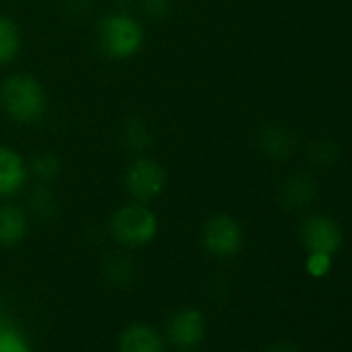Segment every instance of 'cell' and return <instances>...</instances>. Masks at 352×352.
Instances as JSON below:
<instances>
[{
	"label": "cell",
	"mask_w": 352,
	"mask_h": 352,
	"mask_svg": "<svg viewBox=\"0 0 352 352\" xmlns=\"http://www.w3.org/2000/svg\"><path fill=\"white\" fill-rule=\"evenodd\" d=\"M0 110L15 124H36L48 112V94L30 73H11L0 83Z\"/></svg>",
	"instance_id": "obj_1"
},
{
	"label": "cell",
	"mask_w": 352,
	"mask_h": 352,
	"mask_svg": "<svg viewBox=\"0 0 352 352\" xmlns=\"http://www.w3.org/2000/svg\"><path fill=\"white\" fill-rule=\"evenodd\" d=\"M96 48L102 56L122 63L137 56L145 44L143 23L129 11H110L96 23Z\"/></svg>",
	"instance_id": "obj_2"
},
{
	"label": "cell",
	"mask_w": 352,
	"mask_h": 352,
	"mask_svg": "<svg viewBox=\"0 0 352 352\" xmlns=\"http://www.w3.org/2000/svg\"><path fill=\"white\" fill-rule=\"evenodd\" d=\"M108 230L118 247L141 249L155 241L160 232V220L147 204L126 201L112 212Z\"/></svg>",
	"instance_id": "obj_3"
},
{
	"label": "cell",
	"mask_w": 352,
	"mask_h": 352,
	"mask_svg": "<svg viewBox=\"0 0 352 352\" xmlns=\"http://www.w3.org/2000/svg\"><path fill=\"white\" fill-rule=\"evenodd\" d=\"M166 185H168V170L153 155L147 153L135 155L124 168L122 187L131 201L151 206V201L162 197Z\"/></svg>",
	"instance_id": "obj_4"
},
{
	"label": "cell",
	"mask_w": 352,
	"mask_h": 352,
	"mask_svg": "<svg viewBox=\"0 0 352 352\" xmlns=\"http://www.w3.org/2000/svg\"><path fill=\"white\" fill-rule=\"evenodd\" d=\"M245 234L236 218L230 214H214L201 228V247L216 259L236 257L243 249Z\"/></svg>",
	"instance_id": "obj_5"
},
{
	"label": "cell",
	"mask_w": 352,
	"mask_h": 352,
	"mask_svg": "<svg viewBox=\"0 0 352 352\" xmlns=\"http://www.w3.org/2000/svg\"><path fill=\"white\" fill-rule=\"evenodd\" d=\"M32 172L23 153L7 143H0V201L19 197L30 185Z\"/></svg>",
	"instance_id": "obj_6"
},
{
	"label": "cell",
	"mask_w": 352,
	"mask_h": 352,
	"mask_svg": "<svg viewBox=\"0 0 352 352\" xmlns=\"http://www.w3.org/2000/svg\"><path fill=\"white\" fill-rule=\"evenodd\" d=\"M206 331H208L206 315L195 307L179 309L176 313H172L168 319V325H166L168 342L179 350L197 348L204 342Z\"/></svg>",
	"instance_id": "obj_7"
},
{
	"label": "cell",
	"mask_w": 352,
	"mask_h": 352,
	"mask_svg": "<svg viewBox=\"0 0 352 352\" xmlns=\"http://www.w3.org/2000/svg\"><path fill=\"white\" fill-rule=\"evenodd\" d=\"M300 243L307 249V253L333 255L342 247V228L329 216H307L300 224Z\"/></svg>",
	"instance_id": "obj_8"
},
{
	"label": "cell",
	"mask_w": 352,
	"mask_h": 352,
	"mask_svg": "<svg viewBox=\"0 0 352 352\" xmlns=\"http://www.w3.org/2000/svg\"><path fill=\"white\" fill-rule=\"evenodd\" d=\"M30 234V214L19 204L0 201V249H15Z\"/></svg>",
	"instance_id": "obj_9"
},
{
	"label": "cell",
	"mask_w": 352,
	"mask_h": 352,
	"mask_svg": "<svg viewBox=\"0 0 352 352\" xmlns=\"http://www.w3.org/2000/svg\"><path fill=\"white\" fill-rule=\"evenodd\" d=\"M118 352H166V338L149 323H131L118 336Z\"/></svg>",
	"instance_id": "obj_10"
},
{
	"label": "cell",
	"mask_w": 352,
	"mask_h": 352,
	"mask_svg": "<svg viewBox=\"0 0 352 352\" xmlns=\"http://www.w3.org/2000/svg\"><path fill=\"white\" fill-rule=\"evenodd\" d=\"M315 183L313 179H309L307 174H294L290 179H286L282 183V189H280V199H282V206L288 208V210H305L313 204L315 199Z\"/></svg>",
	"instance_id": "obj_11"
},
{
	"label": "cell",
	"mask_w": 352,
	"mask_h": 352,
	"mask_svg": "<svg viewBox=\"0 0 352 352\" xmlns=\"http://www.w3.org/2000/svg\"><path fill=\"white\" fill-rule=\"evenodd\" d=\"M259 149L272 160H284L296 149V135L280 124H270L259 133Z\"/></svg>",
	"instance_id": "obj_12"
},
{
	"label": "cell",
	"mask_w": 352,
	"mask_h": 352,
	"mask_svg": "<svg viewBox=\"0 0 352 352\" xmlns=\"http://www.w3.org/2000/svg\"><path fill=\"white\" fill-rule=\"evenodd\" d=\"M23 46V36L19 23L11 17L0 13V67H9L17 60Z\"/></svg>",
	"instance_id": "obj_13"
},
{
	"label": "cell",
	"mask_w": 352,
	"mask_h": 352,
	"mask_svg": "<svg viewBox=\"0 0 352 352\" xmlns=\"http://www.w3.org/2000/svg\"><path fill=\"white\" fill-rule=\"evenodd\" d=\"M120 143L124 145V149H129L135 155L145 153L151 143H153V133L149 129V124L139 118V116H131L122 129H120Z\"/></svg>",
	"instance_id": "obj_14"
},
{
	"label": "cell",
	"mask_w": 352,
	"mask_h": 352,
	"mask_svg": "<svg viewBox=\"0 0 352 352\" xmlns=\"http://www.w3.org/2000/svg\"><path fill=\"white\" fill-rule=\"evenodd\" d=\"M0 352H34L32 340L25 331L17 323L3 317H0Z\"/></svg>",
	"instance_id": "obj_15"
},
{
	"label": "cell",
	"mask_w": 352,
	"mask_h": 352,
	"mask_svg": "<svg viewBox=\"0 0 352 352\" xmlns=\"http://www.w3.org/2000/svg\"><path fill=\"white\" fill-rule=\"evenodd\" d=\"M30 210L38 218H54L58 210V199L50 189V183H38L30 195Z\"/></svg>",
	"instance_id": "obj_16"
},
{
	"label": "cell",
	"mask_w": 352,
	"mask_h": 352,
	"mask_svg": "<svg viewBox=\"0 0 352 352\" xmlns=\"http://www.w3.org/2000/svg\"><path fill=\"white\" fill-rule=\"evenodd\" d=\"M60 160L56 157V153L52 151H42V153H36L30 162V172L32 176H36L38 183H54L60 174Z\"/></svg>",
	"instance_id": "obj_17"
},
{
	"label": "cell",
	"mask_w": 352,
	"mask_h": 352,
	"mask_svg": "<svg viewBox=\"0 0 352 352\" xmlns=\"http://www.w3.org/2000/svg\"><path fill=\"white\" fill-rule=\"evenodd\" d=\"M104 274L108 280H112L114 284H126L133 280V263L129 261V257L124 255H112L108 257L106 265H104Z\"/></svg>",
	"instance_id": "obj_18"
},
{
	"label": "cell",
	"mask_w": 352,
	"mask_h": 352,
	"mask_svg": "<svg viewBox=\"0 0 352 352\" xmlns=\"http://www.w3.org/2000/svg\"><path fill=\"white\" fill-rule=\"evenodd\" d=\"M338 155H340V149L331 141H317L309 149V160L315 166H331L338 160Z\"/></svg>",
	"instance_id": "obj_19"
},
{
	"label": "cell",
	"mask_w": 352,
	"mask_h": 352,
	"mask_svg": "<svg viewBox=\"0 0 352 352\" xmlns=\"http://www.w3.org/2000/svg\"><path fill=\"white\" fill-rule=\"evenodd\" d=\"M141 11L151 21H162L172 13L174 0H141Z\"/></svg>",
	"instance_id": "obj_20"
},
{
	"label": "cell",
	"mask_w": 352,
	"mask_h": 352,
	"mask_svg": "<svg viewBox=\"0 0 352 352\" xmlns=\"http://www.w3.org/2000/svg\"><path fill=\"white\" fill-rule=\"evenodd\" d=\"M331 267V255H325V253H309V259H307V272L315 278H321L329 272Z\"/></svg>",
	"instance_id": "obj_21"
},
{
	"label": "cell",
	"mask_w": 352,
	"mask_h": 352,
	"mask_svg": "<svg viewBox=\"0 0 352 352\" xmlns=\"http://www.w3.org/2000/svg\"><path fill=\"white\" fill-rule=\"evenodd\" d=\"M265 352H300V350L292 342H274Z\"/></svg>",
	"instance_id": "obj_22"
},
{
	"label": "cell",
	"mask_w": 352,
	"mask_h": 352,
	"mask_svg": "<svg viewBox=\"0 0 352 352\" xmlns=\"http://www.w3.org/2000/svg\"><path fill=\"white\" fill-rule=\"evenodd\" d=\"M181 352H201V350H197V348H191V350H181Z\"/></svg>",
	"instance_id": "obj_23"
}]
</instances>
